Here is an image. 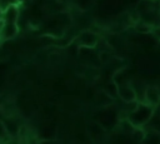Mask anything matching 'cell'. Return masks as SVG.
I'll list each match as a JSON object with an SVG mask.
<instances>
[{"label":"cell","mask_w":160,"mask_h":144,"mask_svg":"<svg viewBox=\"0 0 160 144\" xmlns=\"http://www.w3.org/2000/svg\"><path fill=\"white\" fill-rule=\"evenodd\" d=\"M76 40H78L79 48L94 49L99 43V36H98V34H95L91 30H84L78 35Z\"/></svg>","instance_id":"1"},{"label":"cell","mask_w":160,"mask_h":144,"mask_svg":"<svg viewBox=\"0 0 160 144\" xmlns=\"http://www.w3.org/2000/svg\"><path fill=\"white\" fill-rule=\"evenodd\" d=\"M119 98L128 104L136 101L138 94L135 88H132L130 84H119Z\"/></svg>","instance_id":"2"},{"label":"cell","mask_w":160,"mask_h":144,"mask_svg":"<svg viewBox=\"0 0 160 144\" xmlns=\"http://www.w3.org/2000/svg\"><path fill=\"white\" fill-rule=\"evenodd\" d=\"M144 99L146 104L151 106H158L160 104V89L158 86H148L144 93Z\"/></svg>","instance_id":"3"},{"label":"cell","mask_w":160,"mask_h":144,"mask_svg":"<svg viewBox=\"0 0 160 144\" xmlns=\"http://www.w3.org/2000/svg\"><path fill=\"white\" fill-rule=\"evenodd\" d=\"M2 19L6 23H18V20L20 19V9L18 8V5L15 4L9 5L2 11Z\"/></svg>","instance_id":"4"},{"label":"cell","mask_w":160,"mask_h":144,"mask_svg":"<svg viewBox=\"0 0 160 144\" xmlns=\"http://www.w3.org/2000/svg\"><path fill=\"white\" fill-rule=\"evenodd\" d=\"M19 25L18 23H6L5 26L2 28L1 30V38L2 40H10V39H14L18 34H19Z\"/></svg>","instance_id":"5"},{"label":"cell","mask_w":160,"mask_h":144,"mask_svg":"<svg viewBox=\"0 0 160 144\" xmlns=\"http://www.w3.org/2000/svg\"><path fill=\"white\" fill-rule=\"evenodd\" d=\"M4 114H2V106H0V120H2Z\"/></svg>","instance_id":"6"},{"label":"cell","mask_w":160,"mask_h":144,"mask_svg":"<svg viewBox=\"0 0 160 144\" xmlns=\"http://www.w3.org/2000/svg\"><path fill=\"white\" fill-rule=\"evenodd\" d=\"M4 40H2V38H1V34H0V45H1V43H2Z\"/></svg>","instance_id":"7"},{"label":"cell","mask_w":160,"mask_h":144,"mask_svg":"<svg viewBox=\"0 0 160 144\" xmlns=\"http://www.w3.org/2000/svg\"><path fill=\"white\" fill-rule=\"evenodd\" d=\"M59 1H61V3H64V1H65V0H59Z\"/></svg>","instance_id":"8"},{"label":"cell","mask_w":160,"mask_h":144,"mask_svg":"<svg viewBox=\"0 0 160 144\" xmlns=\"http://www.w3.org/2000/svg\"><path fill=\"white\" fill-rule=\"evenodd\" d=\"M0 144H1V143H0Z\"/></svg>","instance_id":"9"}]
</instances>
